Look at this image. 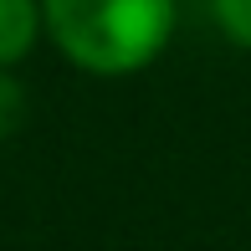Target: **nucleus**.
<instances>
[{"label": "nucleus", "instance_id": "f257e3e1", "mask_svg": "<svg viewBox=\"0 0 251 251\" xmlns=\"http://www.w3.org/2000/svg\"><path fill=\"white\" fill-rule=\"evenodd\" d=\"M41 21L67 62L118 77L164 51L175 31V0H41Z\"/></svg>", "mask_w": 251, "mask_h": 251}, {"label": "nucleus", "instance_id": "f03ea898", "mask_svg": "<svg viewBox=\"0 0 251 251\" xmlns=\"http://www.w3.org/2000/svg\"><path fill=\"white\" fill-rule=\"evenodd\" d=\"M41 26V5L36 0H0V67L21 62L36 41Z\"/></svg>", "mask_w": 251, "mask_h": 251}, {"label": "nucleus", "instance_id": "7ed1b4c3", "mask_svg": "<svg viewBox=\"0 0 251 251\" xmlns=\"http://www.w3.org/2000/svg\"><path fill=\"white\" fill-rule=\"evenodd\" d=\"M215 5V21H221V31L236 41V47L251 51V0H210Z\"/></svg>", "mask_w": 251, "mask_h": 251}, {"label": "nucleus", "instance_id": "20e7f679", "mask_svg": "<svg viewBox=\"0 0 251 251\" xmlns=\"http://www.w3.org/2000/svg\"><path fill=\"white\" fill-rule=\"evenodd\" d=\"M21 113H26V93H21V82H16V77H5V72H0V139H10V133H16Z\"/></svg>", "mask_w": 251, "mask_h": 251}]
</instances>
